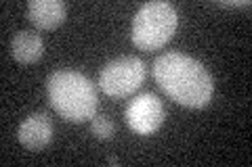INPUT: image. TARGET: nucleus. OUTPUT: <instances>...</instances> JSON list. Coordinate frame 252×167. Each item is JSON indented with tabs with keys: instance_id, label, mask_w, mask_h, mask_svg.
<instances>
[{
	"instance_id": "1",
	"label": "nucleus",
	"mask_w": 252,
	"mask_h": 167,
	"mask_svg": "<svg viewBox=\"0 0 252 167\" xmlns=\"http://www.w3.org/2000/svg\"><path fill=\"white\" fill-rule=\"evenodd\" d=\"M154 79L160 90L187 109H204L215 94V79L200 61L183 52H166L154 61Z\"/></svg>"
},
{
	"instance_id": "2",
	"label": "nucleus",
	"mask_w": 252,
	"mask_h": 167,
	"mask_svg": "<svg viewBox=\"0 0 252 167\" xmlns=\"http://www.w3.org/2000/svg\"><path fill=\"white\" fill-rule=\"evenodd\" d=\"M46 94L59 117L82 123L97 115V90L86 75L78 71H55L46 79Z\"/></svg>"
},
{
	"instance_id": "3",
	"label": "nucleus",
	"mask_w": 252,
	"mask_h": 167,
	"mask_svg": "<svg viewBox=\"0 0 252 167\" xmlns=\"http://www.w3.org/2000/svg\"><path fill=\"white\" fill-rule=\"evenodd\" d=\"M179 25L177 9L170 2H145L132 19V44L145 52H156L170 42Z\"/></svg>"
},
{
	"instance_id": "4",
	"label": "nucleus",
	"mask_w": 252,
	"mask_h": 167,
	"mask_svg": "<svg viewBox=\"0 0 252 167\" xmlns=\"http://www.w3.org/2000/svg\"><path fill=\"white\" fill-rule=\"evenodd\" d=\"M145 79V63L139 57H120L109 61L99 73V88L107 96L124 98L137 92Z\"/></svg>"
},
{
	"instance_id": "5",
	"label": "nucleus",
	"mask_w": 252,
	"mask_h": 167,
	"mask_svg": "<svg viewBox=\"0 0 252 167\" xmlns=\"http://www.w3.org/2000/svg\"><path fill=\"white\" fill-rule=\"evenodd\" d=\"M124 115H126V123H128L132 132L141 134V136H149L156 130H160L166 111H164V105L154 92H145L130 100Z\"/></svg>"
},
{
	"instance_id": "6",
	"label": "nucleus",
	"mask_w": 252,
	"mask_h": 167,
	"mask_svg": "<svg viewBox=\"0 0 252 167\" xmlns=\"http://www.w3.org/2000/svg\"><path fill=\"white\" fill-rule=\"evenodd\" d=\"M53 119L49 117V113L44 111H36V113L28 115L19 125V142L28 150H34V153H40L42 148H46L53 140Z\"/></svg>"
},
{
	"instance_id": "7",
	"label": "nucleus",
	"mask_w": 252,
	"mask_h": 167,
	"mask_svg": "<svg viewBox=\"0 0 252 167\" xmlns=\"http://www.w3.org/2000/svg\"><path fill=\"white\" fill-rule=\"evenodd\" d=\"M67 17V4L61 0H32L28 2V19L38 29H55Z\"/></svg>"
},
{
	"instance_id": "8",
	"label": "nucleus",
	"mask_w": 252,
	"mask_h": 167,
	"mask_svg": "<svg viewBox=\"0 0 252 167\" xmlns=\"http://www.w3.org/2000/svg\"><path fill=\"white\" fill-rule=\"evenodd\" d=\"M13 59L21 65H32V63L40 61L44 54V40L36 31H19L11 42Z\"/></svg>"
},
{
	"instance_id": "9",
	"label": "nucleus",
	"mask_w": 252,
	"mask_h": 167,
	"mask_svg": "<svg viewBox=\"0 0 252 167\" xmlns=\"http://www.w3.org/2000/svg\"><path fill=\"white\" fill-rule=\"evenodd\" d=\"M91 132L99 140H112L114 132H116V125H114L112 119H107L105 115H94L93 123H91Z\"/></svg>"
},
{
	"instance_id": "10",
	"label": "nucleus",
	"mask_w": 252,
	"mask_h": 167,
	"mask_svg": "<svg viewBox=\"0 0 252 167\" xmlns=\"http://www.w3.org/2000/svg\"><path fill=\"white\" fill-rule=\"evenodd\" d=\"M220 6H250V0H223Z\"/></svg>"
},
{
	"instance_id": "11",
	"label": "nucleus",
	"mask_w": 252,
	"mask_h": 167,
	"mask_svg": "<svg viewBox=\"0 0 252 167\" xmlns=\"http://www.w3.org/2000/svg\"><path fill=\"white\" fill-rule=\"evenodd\" d=\"M107 161H109V165H118V159H116V157H109Z\"/></svg>"
}]
</instances>
